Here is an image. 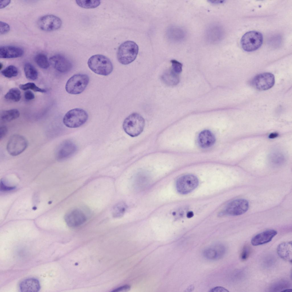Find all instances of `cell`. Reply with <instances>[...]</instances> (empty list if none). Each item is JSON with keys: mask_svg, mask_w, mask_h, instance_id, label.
I'll return each mask as SVG.
<instances>
[{"mask_svg": "<svg viewBox=\"0 0 292 292\" xmlns=\"http://www.w3.org/2000/svg\"><path fill=\"white\" fill-rule=\"evenodd\" d=\"M215 137L210 131L204 130L201 131L198 137V142L202 148H207L213 145L215 142Z\"/></svg>", "mask_w": 292, "mask_h": 292, "instance_id": "18", "label": "cell"}, {"mask_svg": "<svg viewBox=\"0 0 292 292\" xmlns=\"http://www.w3.org/2000/svg\"><path fill=\"white\" fill-rule=\"evenodd\" d=\"M263 36L260 32L251 31L246 33L241 38V45L245 51L251 52L259 48L262 44Z\"/></svg>", "mask_w": 292, "mask_h": 292, "instance_id": "6", "label": "cell"}, {"mask_svg": "<svg viewBox=\"0 0 292 292\" xmlns=\"http://www.w3.org/2000/svg\"><path fill=\"white\" fill-rule=\"evenodd\" d=\"M275 82L274 75L269 72H265L255 76L251 81L252 86L259 90H265L271 88Z\"/></svg>", "mask_w": 292, "mask_h": 292, "instance_id": "9", "label": "cell"}, {"mask_svg": "<svg viewBox=\"0 0 292 292\" xmlns=\"http://www.w3.org/2000/svg\"><path fill=\"white\" fill-rule=\"evenodd\" d=\"M35 60L37 65L40 68L46 69L49 66V62L47 56L42 53H39L36 55Z\"/></svg>", "mask_w": 292, "mask_h": 292, "instance_id": "27", "label": "cell"}, {"mask_svg": "<svg viewBox=\"0 0 292 292\" xmlns=\"http://www.w3.org/2000/svg\"><path fill=\"white\" fill-rule=\"evenodd\" d=\"M21 291L38 292L40 289V285L38 280L35 278H30L22 281L19 284Z\"/></svg>", "mask_w": 292, "mask_h": 292, "instance_id": "20", "label": "cell"}, {"mask_svg": "<svg viewBox=\"0 0 292 292\" xmlns=\"http://www.w3.org/2000/svg\"><path fill=\"white\" fill-rule=\"evenodd\" d=\"M28 141L23 136L14 134L9 138L7 145V150L11 155L16 156L23 152L28 146Z\"/></svg>", "mask_w": 292, "mask_h": 292, "instance_id": "7", "label": "cell"}, {"mask_svg": "<svg viewBox=\"0 0 292 292\" xmlns=\"http://www.w3.org/2000/svg\"><path fill=\"white\" fill-rule=\"evenodd\" d=\"M277 234V231L273 229L263 231L252 238L251 244L253 246H257L266 244L270 242Z\"/></svg>", "mask_w": 292, "mask_h": 292, "instance_id": "16", "label": "cell"}, {"mask_svg": "<svg viewBox=\"0 0 292 292\" xmlns=\"http://www.w3.org/2000/svg\"><path fill=\"white\" fill-rule=\"evenodd\" d=\"M11 1L9 0H1L0 3V8L3 9L8 5L10 3Z\"/></svg>", "mask_w": 292, "mask_h": 292, "instance_id": "37", "label": "cell"}, {"mask_svg": "<svg viewBox=\"0 0 292 292\" xmlns=\"http://www.w3.org/2000/svg\"><path fill=\"white\" fill-rule=\"evenodd\" d=\"M210 292H228L229 291L226 289L222 287H215L209 291Z\"/></svg>", "mask_w": 292, "mask_h": 292, "instance_id": "34", "label": "cell"}, {"mask_svg": "<svg viewBox=\"0 0 292 292\" xmlns=\"http://www.w3.org/2000/svg\"><path fill=\"white\" fill-rule=\"evenodd\" d=\"M138 51V46L135 42L126 41L118 48L117 53V60L122 64H128L135 59Z\"/></svg>", "mask_w": 292, "mask_h": 292, "instance_id": "3", "label": "cell"}, {"mask_svg": "<svg viewBox=\"0 0 292 292\" xmlns=\"http://www.w3.org/2000/svg\"><path fill=\"white\" fill-rule=\"evenodd\" d=\"M291 290H292L291 289H285L281 291H284V292H291Z\"/></svg>", "mask_w": 292, "mask_h": 292, "instance_id": "41", "label": "cell"}, {"mask_svg": "<svg viewBox=\"0 0 292 292\" xmlns=\"http://www.w3.org/2000/svg\"><path fill=\"white\" fill-rule=\"evenodd\" d=\"M23 49L20 47L13 46H5L0 48V57L13 58L21 57L24 54Z\"/></svg>", "mask_w": 292, "mask_h": 292, "instance_id": "17", "label": "cell"}, {"mask_svg": "<svg viewBox=\"0 0 292 292\" xmlns=\"http://www.w3.org/2000/svg\"><path fill=\"white\" fill-rule=\"evenodd\" d=\"M199 181L197 178L192 175L182 176L177 179L176 188L177 191L182 194H186L195 189L198 186Z\"/></svg>", "mask_w": 292, "mask_h": 292, "instance_id": "8", "label": "cell"}, {"mask_svg": "<svg viewBox=\"0 0 292 292\" xmlns=\"http://www.w3.org/2000/svg\"><path fill=\"white\" fill-rule=\"evenodd\" d=\"M49 61L52 66L57 71L64 73L69 71L72 68L71 62L64 56L58 54L51 57Z\"/></svg>", "mask_w": 292, "mask_h": 292, "instance_id": "13", "label": "cell"}, {"mask_svg": "<svg viewBox=\"0 0 292 292\" xmlns=\"http://www.w3.org/2000/svg\"><path fill=\"white\" fill-rule=\"evenodd\" d=\"M225 252L226 248L223 245L217 244L205 249L203 254L204 256L207 259L216 260L222 257Z\"/></svg>", "mask_w": 292, "mask_h": 292, "instance_id": "15", "label": "cell"}, {"mask_svg": "<svg viewBox=\"0 0 292 292\" xmlns=\"http://www.w3.org/2000/svg\"><path fill=\"white\" fill-rule=\"evenodd\" d=\"M24 98L27 100H30L35 98L34 94L31 91L28 90L26 91L24 94Z\"/></svg>", "mask_w": 292, "mask_h": 292, "instance_id": "33", "label": "cell"}, {"mask_svg": "<svg viewBox=\"0 0 292 292\" xmlns=\"http://www.w3.org/2000/svg\"><path fill=\"white\" fill-rule=\"evenodd\" d=\"M193 214V213L192 212H190L189 213H188V214L187 215V216H188V217L190 218V217H191L192 216Z\"/></svg>", "mask_w": 292, "mask_h": 292, "instance_id": "40", "label": "cell"}, {"mask_svg": "<svg viewBox=\"0 0 292 292\" xmlns=\"http://www.w3.org/2000/svg\"><path fill=\"white\" fill-rule=\"evenodd\" d=\"M171 62L172 63L173 70L178 74L181 73L182 71V64L175 60H171Z\"/></svg>", "mask_w": 292, "mask_h": 292, "instance_id": "30", "label": "cell"}, {"mask_svg": "<svg viewBox=\"0 0 292 292\" xmlns=\"http://www.w3.org/2000/svg\"><path fill=\"white\" fill-rule=\"evenodd\" d=\"M250 253V249L248 245L245 246L243 248L241 254V258L243 260L247 259Z\"/></svg>", "mask_w": 292, "mask_h": 292, "instance_id": "31", "label": "cell"}, {"mask_svg": "<svg viewBox=\"0 0 292 292\" xmlns=\"http://www.w3.org/2000/svg\"><path fill=\"white\" fill-rule=\"evenodd\" d=\"M145 125L143 118L139 114L133 113L124 120L123 124V129L128 135L135 137L143 131Z\"/></svg>", "mask_w": 292, "mask_h": 292, "instance_id": "2", "label": "cell"}, {"mask_svg": "<svg viewBox=\"0 0 292 292\" xmlns=\"http://www.w3.org/2000/svg\"><path fill=\"white\" fill-rule=\"evenodd\" d=\"M64 220L68 226L76 227L84 223L86 220V218L82 211L78 209H74L69 211L66 214Z\"/></svg>", "mask_w": 292, "mask_h": 292, "instance_id": "12", "label": "cell"}, {"mask_svg": "<svg viewBox=\"0 0 292 292\" xmlns=\"http://www.w3.org/2000/svg\"><path fill=\"white\" fill-rule=\"evenodd\" d=\"M248 201L244 199L234 200L229 203L226 206L224 212L225 214L231 216H238L245 213L248 210Z\"/></svg>", "mask_w": 292, "mask_h": 292, "instance_id": "11", "label": "cell"}, {"mask_svg": "<svg viewBox=\"0 0 292 292\" xmlns=\"http://www.w3.org/2000/svg\"><path fill=\"white\" fill-rule=\"evenodd\" d=\"M3 64L1 63L0 64V70H1L2 68H3Z\"/></svg>", "mask_w": 292, "mask_h": 292, "instance_id": "42", "label": "cell"}, {"mask_svg": "<svg viewBox=\"0 0 292 292\" xmlns=\"http://www.w3.org/2000/svg\"><path fill=\"white\" fill-rule=\"evenodd\" d=\"M37 24L41 30L49 31L59 29L62 25V21L60 18L55 15H46L40 18Z\"/></svg>", "mask_w": 292, "mask_h": 292, "instance_id": "10", "label": "cell"}, {"mask_svg": "<svg viewBox=\"0 0 292 292\" xmlns=\"http://www.w3.org/2000/svg\"><path fill=\"white\" fill-rule=\"evenodd\" d=\"M19 87L21 89L23 90L30 89L36 92L42 93L46 92V90L45 89L38 87L33 82H28L24 84H21L19 85Z\"/></svg>", "mask_w": 292, "mask_h": 292, "instance_id": "29", "label": "cell"}, {"mask_svg": "<svg viewBox=\"0 0 292 292\" xmlns=\"http://www.w3.org/2000/svg\"><path fill=\"white\" fill-rule=\"evenodd\" d=\"M0 139H1L6 134L7 132L8 129L7 127L6 126L2 125L0 127Z\"/></svg>", "mask_w": 292, "mask_h": 292, "instance_id": "35", "label": "cell"}, {"mask_svg": "<svg viewBox=\"0 0 292 292\" xmlns=\"http://www.w3.org/2000/svg\"><path fill=\"white\" fill-rule=\"evenodd\" d=\"M18 71L15 66L10 65L2 70L1 73L3 76L7 78H11L17 76Z\"/></svg>", "mask_w": 292, "mask_h": 292, "instance_id": "28", "label": "cell"}, {"mask_svg": "<svg viewBox=\"0 0 292 292\" xmlns=\"http://www.w3.org/2000/svg\"><path fill=\"white\" fill-rule=\"evenodd\" d=\"M88 66L95 73L103 76L110 74L113 70V65L110 60L102 54L91 56L88 61Z\"/></svg>", "mask_w": 292, "mask_h": 292, "instance_id": "1", "label": "cell"}, {"mask_svg": "<svg viewBox=\"0 0 292 292\" xmlns=\"http://www.w3.org/2000/svg\"><path fill=\"white\" fill-rule=\"evenodd\" d=\"M130 286L128 285H125L114 290L113 291L114 292H119L123 291H127L130 289Z\"/></svg>", "mask_w": 292, "mask_h": 292, "instance_id": "36", "label": "cell"}, {"mask_svg": "<svg viewBox=\"0 0 292 292\" xmlns=\"http://www.w3.org/2000/svg\"><path fill=\"white\" fill-rule=\"evenodd\" d=\"M24 71L27 78L33 80L37 79L38 75V72L31 64L29 63H26L24 67Z\"/></svg>", "mask_w": 292, "mask_h": 292, "instance_id": "23", "label": "cell"}, {"mask_svg": "<svg viewBox=\"0 0 292 292\" xmlns=\"http://www.w3.org/2000/svg\"><path fill=\"white\" fill-rule=\"evenodd\" d=\"M88 118V113L85 111L76 108L68 111L64 116L63 121L66 127L75 128L83 125L87 121Z\"/></svg>", "mask_w": 292, "mask_h": 292, "instance_id": "4", "label": "cell"}, {"mask_svg": "<svg viewBox=\"0 0 292 292\" xmlns=\"http://www.w3.org/2000/svg\"><path fill=\"white\" fill-rule=\"evenodd\" d=\"M20 115L19 112L17 109L4 110L0 113V119L3 122H8L18 118Z\"/></svg>", "mask_w": 292, "mask_h": 292, "instance_id": "22", "label": "cell"}, {"mask_svg": "<svg viewBox=\"0 0 292 292\" xmlns=\"http://www.w3.org/2000/svg\"><path fill=\"white\" fill-rule=\"evenodd\" d=\"M1 189L4 190H12L14 188L13 187H9L5 186L3 183V181L1 182Z\"/></svg>", "mask_w": 292, "mask_h": 292, "instance_id": "38", "label": "cell"}, {"mask_svg": "<svg viewBox=\"0 0 292 292\" xmlns=\"http://www.w3.org/2000/svg\"><path fill=\"white\" fill-rule=\"evenodd\" d=\"M76 4L80 7L86 9H92L98 6L101 3L100 0H76Z\"/></svg>", "mask_w": 292, "mask_h": 292, "instance_id": "24", "label": "cell"}, {"mask_svg": "<svg viewBox=\"0 0 292 292\" xmlns=\"http://www.w3.org/2000/svg\"><path fill=\"white\" fill-rule=\"evenodd\" d=\"M89 81V77L86 74L74 75L67 81L65 86L66 91L71 94H80L85 90Z\"/></svg>", "mask_w": 292, "mask_h": 292, "instance_id": "5", "label": "cell"}, {"mask_svg": "<svg viewBox=\"0 0 292 292\" xmlns=\"http://www.w3.org/2000/svg\"><path fill=\"white\" fill-rule=\"evenodd\" d=\"M277 134H275V133L271 134L269 136V137H270L271 138H273L275 137H277Z\"/></svg>", "mask_w": 292, "mask_h": 292, "instance_id": "39", "label": "cell"}, {"mask_svg": "<svg viewBox=\"0 0 292 292\" xmlns=\"http://www.w3.org/2000/svg\"><path fill=\"white\" fill-rule=\"evenodd\" d=\"M76 150V146L73 142L66 140L58 147L56 152V158L59 160L66 159L73 155Z\"/></svg>", "mask_w": 292, "mask_h": 292, "instance_id": "14", "label": "cell"}, {"mask_svg": "<svg viewBox=\"0 0 292 292\" xmlns=\"http://www.w3.org/2000/svg\"><path fill=\"white\" fill-rule=\"evenodd\" d=\"M292 242H283L280 244L277 248V252L279 256L283 260L292 262Z\"/></svg>", "mask_w": 292, "mask_h": 292, "instance_id": "19", "label": "cell"}, {"mask_svg": "<svg viewBox=\"0 0 292 292\" xmlns=\"http://www.w3.org/2000/svg\"><path fill=\"white\" fill-rule=\"evenodd\" d=\"M5 98L8 100L14 102L19 101L21 98V93L17 88L10 89L5 96Z\"/></svg>", "mask_w": 292, "mask_h": 292, "instance_id": "25", "label": "cell"}, {"mask_svg": "<svg viewBox=\"0 0 292 292\" xmlns=\"http://www.w3.org/2000/svg\"><path fill=\"white\" fill-rule=\"evenodd\" d=\"M127 206L124 202H121L115 204L112 210V215L114 218H119L122 216L126 210Z\"/></svg>", "mask_w": 292, "mask_h": 292, "instance_id": "26", "label": "cell"}, {"mask_svg": "<svg viewBox=\"0 0 292 292\" xmlns=\"http://www.w3.org/2000/svg\"><path fill=\"white\" fill-rule=\"evenodd\" d=\"M10 29V26L8 24L3 21H0V32L1 35L7 33L9 31Z\"/></svg>", "mask_w": 292, "mask_h": 292, "instance_id": "32", "label": "cell"}, {"mask_svg": "<svg viewBox=\"0 0 292 292\" xmlns=\"http://www.w3.org/2000/svg\"><path fill=\"white\" fill-rule=\"evenodd\" d=\"M161 79L165 84L169 86H175L179 82L178 74L172 69L165 71L161 76Z\"/></svg>", "mask_w": 292, "mask_h": 292, "instance_id": "21", "label": "cell"}]
</instances>
